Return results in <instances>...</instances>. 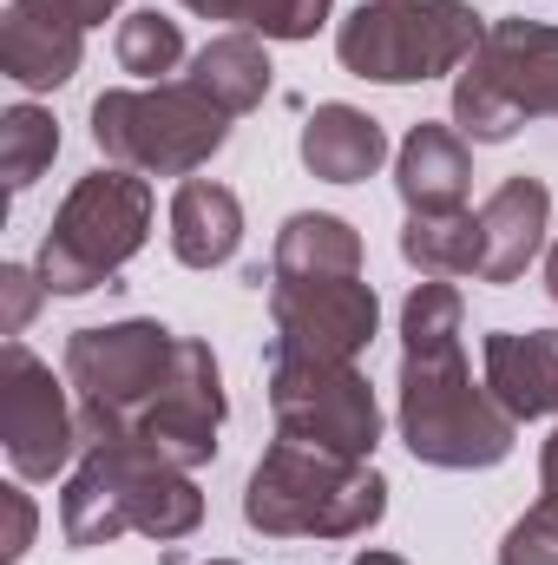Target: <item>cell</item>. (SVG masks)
Segmentation results:
<instances>
[{"label": "cell", "instance_id": "f1b7e54d", "mask_svg": "<svg viewBox=\"0 0 558 565\" xmlns=\"http://www.w3.org/2000/svg\"><path fill=\"white\" fill-rule=\"evenodd\" d=\"M539 473H546V500L558 507V434L546 440V467H539Z\"/></svg>", "mask_w": 558, "mask_h": 565}, {"label": "cell", "instance_id": "603a6c76", "mask_svg": "<svg viewBox=\"0 0 558 565\" xmlns=\"http://www.w3.org/2000/svg\"><path fill=\"white\" fill-rule=\"evenodd\" d=\"M244 20H250L264 40H309V33L329 20V0H250Z\"/></svg>", "mask_w": 558, "mask_h": 565}, {"label": "cell", "instance_id": "4dcf8cb0", "mask_svg": "<svg viewBox=\"0 0 558 565\" xmlns=\"http://www.w3.org/2000/svg\"><path fill=\"white\" fill-rule=\"evenodd\" d=\"M546 282H552V296H558V250H552V264H546Z\"/></svg>", "mask_w": 558, "mask_h": 565}, {"label": "cell", "instance_id": "8992f818", "mask_svg": "<svg viewBox=\"0 0 558 565\" xmlns=\"http://www.w3.org/2000/svg\"><path fill=\"white\" fill-rule=\"evenodd\" d=\"M93 139L126 171L184 178V171H197L217 145L230 139V113L197 79L151 86V93H106L93 106Z\"/></svg>", "mask_w": 558, "mask_h": 565}, {"label": "cell", "instance_id": "1f68e13d", "mask_svg": "<svg viewBox=\"0 0 558 565\" xmlns=\"http://www.w3.org/2000/svg\"><path fill=\"white\" fill-rule=\"evenodd\" d=\"M211 565H230V559H211Z\"/></svg>", "mask_w": 558, "mask_h": 565}, {"label": "cell", "instance_id": "4fadbf2b", "mask_svg": "<svg viewBox=\"0 0 558 565\" xmlns=\"http://www.w3.org/2000/svg\"><path fill=\"white\" fill-rule=\"evenodd\" d=\"M486 388L513 422H539L558 415V329H533V335H486Z\"/></svg>", "mask_w": 558, "mask_h": 565}, {"label": "cell", "instance_id": "8fae6325", "mask_svg": "<svg viewBox=\"0 0 558 565\" xmlns=\"http://www.w3.org/2000/svg\"><path fill=\"white\" fill-rule=\"evenodd\" d=\"M277 309V342L270 355H322V362H355L375 335V289L362 277H315L270 289Z\"/></svg>", "mask_w": 558, "mask_h": 565}, {"label": "cell", "instance_id": "f546056e", "mask_svg": "<svg viewBox=\"0 0 558 565\" xmlns=\"http://www.w3.org/2000/svg\"><path fill=\"white\" fill-rule=\"evenodd\" d=\"M355 565H401V559H395V553H362Z\"/></svg>", "mask_w": 558, "mask_h": 565}, {"label": "cell", "instance_id": "44dd1931", "mask_svg": "<svg viewBox=\"0 0 558 565\" xmlns=\"http://www.w3.org/2000/svg\"><path fill=\"white\" fill-rule=\"evenodd\" d=\"M53 151H60V126H53L40 106H13V113L0 119V171H7L13 191H26V184L53 164Z\"/></svg>", "mask_w": 558, "mask_h": 565}, {"label": "cell", "instance_id": "5bb4252c", "mask_svg": "<svg viewBox=\"0 0 558 565\" xmlns=\"http://www.w3.org/2000/svg\"><path fill=\"white\" fill-rule=\"evenodd\" d=\"M237 244H244V204H237V191H224L211 178H184L178 198H171V250H178V264L217 270V264L237 257Z\"/></svg>", "mask_w": 558, "mask_h": 565}, {"label": "cell", "instance_id": "30bf717a", "mask_svg": "<svg viewBox=\"0 0 558 565\" xmlns=\"http://www.w3.org/2000/svg\"><path fill=\"white\" fill-rule=\"evenodd\" d=\"M0 440H7V460L20 480H53L79 440L53 369L26 342H7V355H0Z\"/></svg>", "mask_w": 558, "mask_h": 565}, {"label": "cell", "instance_id": "5b68a950", "mask_svg": "<svg viewBox=\"0 0 558 565\" xmlns=\"http://www.w3.org/2000/svg\"><path fill=\"white\" fill-rule=\"evenodd\" d=\"M178 335L158 322L79 329L66 342V382L79 388V440H126L178 369Z\"/></svg>", "mask_w": 558, "mask_h": 565}, {"label": "cell", "instance_id": "ffe728a7", "mask_svg": "<svg viewBox=\"0 0 558 565\" xmlns=\"http://www.w3.org/2000/svg\"><path fill=\"white\" fill-rule=\"evenodd\" d=\"M401 257L420 264V277H480V211H447V217H408Z\"/></svg>", "mask_w": 558, "mask_h": 565}, {"label": "cell", "instance_id": "4316f807", "mask_svg": "<svg viewBox=\"0 0 558 565\" xmlns=\"http://www.w3.org/2000/svg\"><path fill=\"white\" fill-rule=\"evenodd\" d=\"M7 513H13V540H7V559H20V553H26V540H33V507H26V493H7Z\"/></svg>", "mask_w": 558, "mask_h": 565}, {"label": "cell", "instance_id": "277c9868", "mask_svg": "<svg viewBox=\"0 0 558 565\" xmlns=\"http://www.w3.org/2000/svg\"><path fill=\"white\" fill-rule=\"evenodd\" d=\"M480 13L466 0H368L362 13L342 20L335 53L355 79L408 86V79H440L480 53Z\"/></svg>", "mask_w": 558, "mask_h": 565}, {"label": "cell", "instance_id": "7c38bea8", "mask_svg": "<svg viewBox=\"0 0 558 565\" xmlns=\"http://www.w3.org/2000/svg\"><path fill=\"white\" fill-rule=\"evenodd\" d=\"M546 184L539 178H506L480 204V282H513L546 244Z\"/></svg>", "mask_w": 558, "mask_h": 565}, {"label": "cell", "instance_id": "52a82bcc", "mask_svg": "<svg viewBox=\"0 0 558 565\" xmlns=\"http://www.w3.org/2000/svg\"><path fill=\"white\" fill-rule=\"evenodd\" d=\"M558 113V26L506 20L480 40L453 86V119L466 139H513L526 119Z\"/></svg>", "mask_w": 558, "mask_h": 565}, {"label": "cell", "instance_id": "6da1fadb", "mask_svg": "<svg viewBox=\"0 0 558 565\" xmlns=\"http://www.w3.org/2000/svg\"><path fill=\"white\" fill-rule=\"evenodd\" d=\"M408 362H401V434L427 467H500L513 454V415L473 388L460 355V296L427 277L401 316Z\"/></svg>", "mask_w": 558, "mask_h": 565}, {"label": "cell", "instance_id": "e0dca14e", "mask_svg": "<svg viewBox=\"0 0 558 565\" xmlns=\"http://www.w3.org/2000/svg\"><path fill=\"white\" fill-rule=\"evenodd\" d=\"M382 158H388L382 126L368 113H355V106H315V119L302 126V164L315 178H329V184H355Z\"/></svg>", "mask_w": 558, "mask_h": 565}, {"label": "cell", "instance_id": "2e32d148", "mask_svg": "<svg viewBox=\"0 0 558 565\" xmlns=\"http://www.w3.org/2000/svg\"><path fill=\"white\" fill-rule=\"evenodd\" d=\"M0 66H7V79L26 86V93L66 86V79L79 73V26H60V20H40V13H26V7H7Z\"/></svg>", "mask_w": 558, "mask_h": 565}, {"label": "cell", "instance_id": "d4e9b609", "mask_svg": "<svg viewBox=\"0 0 558 565\" xmlns=\"http://www.w3.org/2000/svg\"><path fill=\"white\" fill-rule=\"evenodd\" d=\"M0 289H7V322H0L7 335H20V329H26V316H33V302H40V296H53L46 282H33L20 264H7V270H0Z\"/></svg>", "mask_w": 558, "mask_h": 565}, {"label": "cell", "instance_id": "3957f363", "mask_svg": "<svg viewBox=\"0 0 558 565\" xmlns=\"http://www.w3.org/2000/svg\"><path fill=\"white\" fill-rule=\"evenodd\" d=\"M388 507L382 473H368L362 460L322 454L309 440H289L257 460L250 493H244V520L257 533H315V540H348L362 526H375Z\"/></svg>", "mask_w": 558, "mask_h": 565}, {"label": "cell", "instance_id": "83f0119b", "mask_svg": "<svg viewBox=\"0 0 558 565\" xmlns=\"http://www.w3.org/2000/svg\"><path fill=\"white\" fill-rule=\"evenodd\" d=\"M191 13H204V20H244V7L250 0H184Z\"/></svg>", "mask_w": 558, "mask_h": 565}, {"label": "cell", "instance_id": "9c48e42d", "mask_svg": "<svg viewBox=\"0 0 558 565\" xmlns=\"http://www.w3.org/2000/svg\"><path fill=\"white\" fill-rule=\"evenodd\" d=\"M270 362H277L270 402H277V422L289 440H309L342 460H362L375 447L382 415H375L368 382L348 362H322V355H270Z\"/></svg>", "mask_w": 558, "mask_h": 565}, {"label": "cell", "instance_id": "d6986e66", "mask_svg": "<svg viewBox=\"0 0 558 565\" xmlns=\"http://www.w3.org/2000/svg\"><path fill=\"white\" fill-rule=\"evenodd\" d=\"M191 79L237 119V113H250V106L270 93V53H264L250 33H224V40H211V46L191 60Z\"/></svg>", "mask_w": 558, "mask_h": 565}, {"label": "cell", "instance_id": "9a60e30c", "mask_svg": "<svg viewBox=\"0 0 558 565\" xmlns=\"http://www.w3.org/2000/svg\"><path fill=\"white\" fill-rule=\"evenodd\" d=\"M466 184H473V158L466 145L453 139L447 126H415L401 145V198L415 217H447L466 204Z\"/></svg>", "mask_w": 558, "mask_h": 565}, {"label": "cell", "instance_id": "7a4b0ae2", "mask_svg": "<svg viewBox=\"0 0 558 565\" xmlns=\"http://www.w3.org/2000/svg\"><path fill=\"white\" fill-rule=\"evenodd\" d=\"M197 513L204 500L184 480V467L158 460L139 440H86V467L66 480V500H60L73 546H106L126 526H139L151 540H184Z\"/></svg>", "mask_w": 558, "mask_h": 565}, {"label": "cell", "instance_id": "7402d4cb", "mask_svg": "<svg viewBox=\"0 0 558 565\" xmlns=\"http://www.w3.org/2000/svg\"><path fill=\"white\" fill-rule=\"evenodd\" d=\"M178 60H184V40H178V26H171L164 13H132V20L119 26V66H126V73L158 79V73H171Z\"/></svg>", "mask_w": 558, "mask_h": 565}, {"label": "cell", "instance_id": "ba28073f", "mask_svg": "<svg viewBox=\"0 0 558 565\" xmlns=\"http://www.w3.org/2000/svg\"><path fill=\"white\" fill-rule=\"evenodd\" d=\"M144 224H151L144 178H132V171H93L66 198L53 237L40 244V282L53 296H86V289L112 282L119 264L144 244Z\"/></svg>", "mask_w": 558, "mask_h": 565}, {"label": "cell", "instance_id": "cb8c5ba5", "mask_svg": "<svg viewBox=\"0 0 558 565\" xmlns=\"http://www.w3.org/2000/svg\"><path fill=\"white\" fill-rule=\"evenodd\" d=\"M500 565H558V507L546 500L539 513H526L506 546H500Z\"/></svg>", "mask_w": 558, "mask_h": 565}, {"label": "cell", "instance_id": "484cf974", "mask_svg": "<svg viewBox=\"0 0 558 565\" xmlns=\"http://www.w3.org/2000/svg\"><path fill=\"white\" fill-rule=\"evenodd\" d=\"M13 7H26V13H40V20H60V26H99L119 0H13Z\"/></svg>", "mask_w": 558, "mask_h": 565}, {"label": "cell", "instance_id": "ac0fdd59", "mask_svg": "<svg viewBox=\"0 0 558 565\" xmlns=\"http://www.w3.org/2000/svg\"><path fill=\"white\" fill-rule=\"evenodd\" d=\"M362 270V237L342 217H289L277 237V277L282 282H315V277H355Z\"/></svg>", "mask_w": 558, "mask_h": 565}]
</instances>
